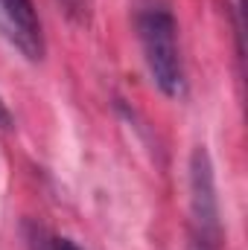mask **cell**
<instances>
[{
  "label": "cell",
  "mask_w": 248,
  "mask_h": 250,
  "mask_svg": "<svg viewBox=\"0 0 248 250\" xmlns=\"http://www.w3.org/2000/svg\"><path fill=\"white\" fill-rule=\"evenodd\" d=\"M137 41L143 50L146 70L155 82V87L178 99L187 90L184 59H181V44H178V23L175 15L164 6H149L137 15Z\"/></svg>",
  "instance_id": "1"
},
{
  "label": "cell",
  "mask_w": 248,
  "mask_h": 250,
  "mask_svg": "<svg viewBox=\"0 0 248 250\" xmlns=\"http://www.w3.org/2000/svg\"><path fill=\"white\" fill-rule=\"evenodd\" d=\"M190 221L193 242L198 250H219L222 242V218H219V195L213 178V160L204 146L190 154Z\"/></svg>",
  "instance_id": "2"
},
{
  "label": "cell",
  "mask_w": 248,
  "mask_h": 250,
  "mask_svg": "<svg viewBox=\"0 0 248 250\" xmlns=\"http://www.w3.org/2000/svg\"><path fill=\"white\" fill-rule=\"evenodd\" d=\"M0 26L26 62L44 59V29L35 0H0Z\"/></svg>",
  "instance_id": "3"
},
{
  "label": "cell",
  "mask_w": 248,
  "mask_h": 250,
  "mask_svg": "<svg viewBox=\"0 0 248 250\" xmlns=\"http://www.w3.org/2000/svg\"><path fill=\"white\" fill-rule=\"evenodd\" d=\"M32 250H85V248L76 245L67 236H47L44 230H38L35 233V242H32Z\"/></svg>",
  "instance_id": "4"
},
{
  "label": "cell",
  "mask_w": 248,
  "mask_h": 250,
  "mask_svg": "<svg viewBox=\"0 0 248 250\" xmlns=\"http://www.w3.org/2000/svg\"><path fill=\"white\" fill-rule=\"evenodd\" d=\"M59 3L73 21H88L91 9H94V0H59Z\"/></svg>",
  "instance_id": "5"
},
{
  "label": "cell",
  "mask_w": 248,
  "mask_h": 250,
  "mask_svg": "<svg viewBox=\"0 0 248 250\" xmlns=\"http://www.w3.org/2000/svg\"><path fill=\"white\" fill-rule=\"evenodd\" d=\"M0 128H12V114H9L3 99H0Z\"/></svg>",
  "instance_id": "6"
}]
</instances>
